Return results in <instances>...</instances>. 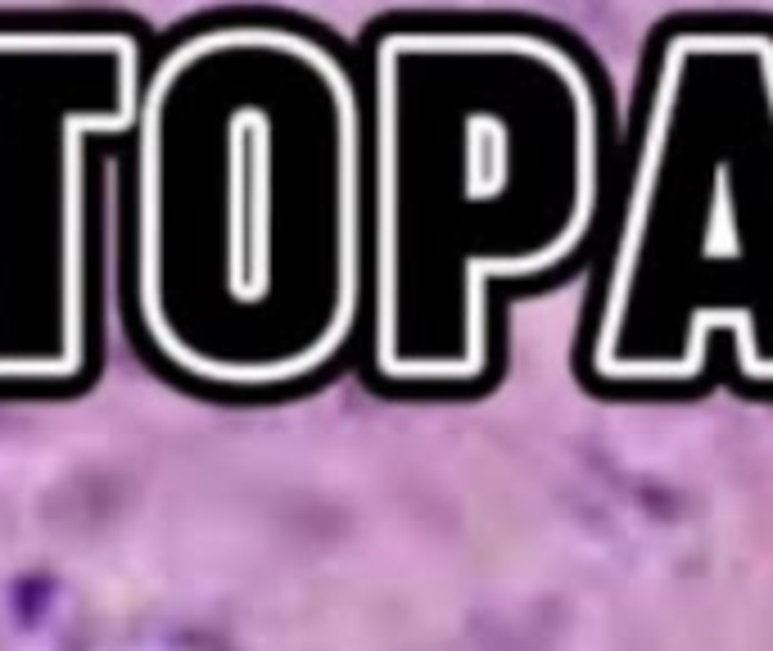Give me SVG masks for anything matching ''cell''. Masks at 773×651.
I'll return each instance as SVG.
<instances>
[{
	"mask_svg": "<svg viewBox=\"0 0 773 651\" xmlns=\"http://www.w3.org/2000/svg\"><path fill=\"white\" fill-rule=\"evenodd\" d=\"M118 181L136 335L172 376L267 394L353 345L366 122L326 27L240 10L154 41Z\"/></svg>",
	"mask_w": 773,
	"mask_h": 651,
	"instance_id": "obj_1",
	"label": "cell"
},
{
	"mask_svg": "<svg viewBox=\"0 0 773 651\" xmlns=\"http://www.w3.org/2000/svg\"><path fill=\"white\" fill-rule=\"evenodd\" d=\"M593 250L602 385H688L715 345L773 385V19L688 14L652 37Z\"/></svg>",
	"mask_w": 773,
	"mask_h": 651,
	"instance_id": "obj_3",
	"label": "cell"
},
{
	"mask_svg": "<svg viewBox=\"0 0 773 651\" xmlns=\"http://www.w3.org/2000/svg\"><path fill=\"white\" fill-rule=\"evenodd\" d=\"M154 37L105 14H0V394L73 389L100 339V213Z\"/></svg>",
	"mask_w": 773,
	"mask_h": 651,
	"instance_id": "obj_4",
	"label": "cell"
},
{
	"mask_svg": "<svg viewBox=\"0 0 773 651\" xmlns=\"http://www.w3.org/2000/svg\"><path fill=\"white\" fill-rule=\"evenodd\" d=\"M366 122V353L412 389L493 366L498 294L597 244L620 122L566 27L394 14L358 46Z\"/></svg>",
	"mask_w": 773,
	"mask_h": 651,
	"instance_id": "obj_2",
	"label": "cell"
}]
</instances>
